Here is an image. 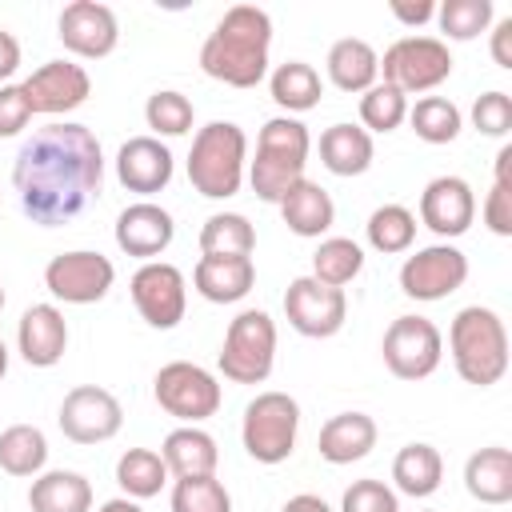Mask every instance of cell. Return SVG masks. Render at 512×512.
<instances>
[{"instance_id":"33","label":"cell","mask_w":512,"mask_h":512,"mask_svg":"<svg viewBox=\"0 0 512 512\" xmlns=\"http://www.w3.org/2000/svg\"><path fill=\"white\" fill-rule=\"evenodd\" d=\"M116 484L124 488V496H128V500L160 496V488L168 484L164 456H160V452H152V448H128V452L116 460Z\"/></svg>"},{"instance_id":"18","label":"cell","mask_w":512,"mask_h":512,"mask_svg":"<svg viewBox=\"0 0 512 512\" xmlns=\"http://www.w3.org/2000/svg\"><path fill=\"white\" fill-rule=\"evenodd\" d=\"M472 220H476V196H472L468 180L436 176L424 184V192H420V224L424 228L452 240V236H464L472 228Z\"/></svg>"},{"instance_id":"11","label":"cell","mask_w":512,"mask_h":512,"mask_svg":"<svg viewBox=\"0 0 512 512\" xmlns=\"http://www.w3.org/2000/svg\"><path fill=\"white\" fill-rule=\"evenodd\" d=\"M132 304L140 312V320L148 328H176L184 320V308H188V284H184V272L168 260H148L132 272Z\"/></svg>"},{"instance_id":"48","label":"cell","mask_w":512,"mask_h":512,"mask_svg":"<svg viewBox=\"0 0 512 512\" xmlns=\"http://www.w3.org/2000/svg\"><path fill=\"white\" fill-rule=\"evenodd\" d=\"M20 68V44L12 32L0 28V84H8V76Z\"/></svg>"},{"instance_id":"24","label":"cell","mask_w":512,"mask_h":512,"mask_svg":"<svg viewBox=\"0 0 512 512\" xmlns=\"http://www.w3.org/2000/svg\"><path fill=\"white\" fill-rule=\"evenodd\" d=\"M160 456H164L168 476H176V480H184V476H216V464H220L216 440L200 424L172 428L164 436V444H160Z\"/></svg>"},{"instance_id":"10","label":"cell","mask_w":512,"mask_h":512,"mask_svg":"<svg viewBox=\"0 0 512 512\" xmlns=\"http://www.w3.org/2000/svg\"><path fill=\"white\" fill-rule=\"evenodd\" d=\"M380 352H384V368L396 380H424L440 368L444 336L428 316H396L384 328Z\"/></svg>"},{"instance_id":"45","label":"cell","mask_w":512,"mask_h":512,"mask_svg":"<svg viewBox=\"0 0 512 512\" xmlns=\"http://www.w3.org/2000/svg\"><path fill=\"white\" fill-rule=\"evenodd\" d=\"M32 120V104L20 84H0V136H20Z\"/></svg>"},{"instance_id":"6","label":"cell","mask_w":512,"mask_h":512,"mask_svg":"<svg viewBox=\"0 0 512 512\" xmlns=\"http://www.w3.org/2000/svg\"><path fill=\"white\" fill-rule=\"evenodd\" d=\"M216 364L232 384H264L276 364V320L260 308H244L228 324Z\"/></svg>"},{"instance_id":"43","label":"cell","mask_w":512,"mask_h":512,"mask_svg":"<svg viewBox=\"0 0 512 512\" xmlns=\"http://www.w3.org/2000/svg\"><path fill=\"white\" fill-rule=\"evenodd\" d=\"M340 512H400V500L384 480H352L344 488Z\"/></svg>"},{"instance_id":"2","label":"cell","mask_w":512,"mask_h":512,"mask_svg":"<svg viewBox=\"0 0 512 512\" xmlns=\"http://www.w3.org/2000/svg\"><path fill=\"white\" fill-rule=\"evenodd\" d=\"M268 48L272 16L256 4H232L200 44V68L228 88H256L268 76Z\"/></svg>"},{"instance_id":"20","label":"cell","mask_w":512,"mask_h":512,"mask_svg":"<svg viewBox=\"0 0 512 512\" xmlns=\"http://www.w3.org/2000/svg\"><path fill=\"white\" fill-rule=\"evenodd\" d=\"M116 180L128 192H140V196L164 192L168 180H172V152H168V144H160L156 136L124 140L120 152H116Z\"/></svg>"},{"instance_id":"47","label":"cell","mask_w":512,"mask_h":512,"mask_svg":"<svg viewBox=\"0 0 512 512\" xmlns=\"http://www.w3.org/2000/svg\"><path fill=\"white\" fill-rule=\"evenodd\" d=\"M492 60L500 68H512V16H504L496 28H492Z\"/></svg>"},{"instance_id":"52","label":"cell","mask_w":512,"mask_h":512,"mask_svg":"<svg viewBox=\"0 0 512 512\" xmlns=\"http://www.w3.org/2000/svg\"><path fill=\"white\" fill-rule=\"evenodd\" d=\"M0 312H4V284H0Z\"/></svg>"},{"instance_id":"3","label":"cell","mask_w":512,"mask_h":512,"mask_svg":"<svg viewBox=\"0 0 512 512\" xmlns=\"http://www.w3.org/2000/svg\"><path fill=\"white\" fill-rule=\"evenodd\" d=\"M448 352L464 384L488 388L508 372V328L492 308L468 304L452 316Z\"/></svg>"},{"instance_id":"36","label":"cell","mask_w":512,"mask_h":512,"mask_svg":"<svg viewBox=\"0 0 512 512\" xmlns=\"http://www.w3.org/2000/svg\"><path fill=\"white\" fill-rule=\"evenodd\" d=\"M408 124L424 144H452L464 128V116L448 96H420L408 108Z\"/></svg>"},{"instance_id":"5","label":"cell","mask_w":512,"mask_h":512,"mask_svg":"<svg viewBox=\"0 0 512 512\" xmlns=\"http://www.w3.org/2000/svg\"><path fill=\"white\" fill-rule=\"evenodd\" d=\"M248 176V136L232 120H212L192 136L188 180L208 200H228Z\"/></svg>"},{"instance_id":"49","label":"cell","mask_w":512,"mask_h":512,"mask_svg":"<svg viewBox=\"0 0 512 512\" xmlns=\"http://www.w3.org/2000/svg\"><path fill=\"white\" fill-rule=\"evenodd\" d=\"M280 512H332V508H328V500H320L312 492H300V496H288Z\"/></svg>"},{"instance_id":"41","label":"cell","mask_w":512,"mask_h":512,"mask_svg":"<svg viewBox=\"0 0 512 512\" xmlns=\"http://www.w3.org/2000/svg\"><path fill=\"white\" fill-rule=\"evenodd\" d=\"M172 512H232V496L216 476H184L172 484Z\"/></svg>"},{"instance_id":"32","label":"cell","mask_w":512,"mask_h":512,"mask_svg":"<svg viewBox=\"0 0 512 512\" xmlns=\"http://www.w3.org/2000/svg\"><path fill=\"white\" fill-rule=\"evenodd\" d=\"M48 464V440L36 424H12L0 432V468L8 476H40Z\"/></svg>"},{"instance_id":"7","label":"cell","mask_w":512,"mask_h":512,"mask_svg":"<svg viewBox=\"0 0 512 512\" xmlns=\"http://www.w3.org/2000/svg\"><path fill=\"white\" fill-rule=\"evenodd\" d=\"M300 432V404L288 392H256L244 408L240 440L256 464H280L292 456Z\"/></svg>"},{"instance_id":"9","label":"cell","mask_w":512,"mask_h":512,"mask_svg":"<svg viewBox=\"0 0 512 512\" xmlns=\"http://www.w3.org/2000/svg\"><path fill=\"white\" fill-rule=\"evenodd\" d=\"M152 392H156V404L168 416H176L180 424H200V420L216 416L220 412V400H224L216 376L208 368L192 364V360L164 364L156 372V380H152Z\"/></svg>"},{"instance_id":"44","label":"cell","mask_w":512,"mask_h":512,"mask_svg":"<svg viewBox=\"0 0 512 512\" xmlns=\"http://www.w3.org/2000/svg\"><path fill=\"white\" fill-rule=\"evenodd\" d=\"M472 124H476L480 136H508V132H512V100H508V92L492 88V92L476 96V104H472Z\"/></svg>"},{"instance_id":"8","label":"cell","mask_w":512,"mask_h":512,"mask_svg":"<svg viewBox=\"0 0 512 512\" xmlns=\"http://www.w3.org/2000/svg\"><path fill=\"white\" fill-rule=\"evenodd\" d=\"M384 84L396 92H432L452 76V52L440 36H400L380 60Z\"/></svg>"},{"instance_id":"37","label":"cell","mask_w":512,"mask_h":512,"mask_svg":"<svg viewBox=\"0 0 512 512\" xmlns=\"http://www.w3.org/2000/svg\"><path fill=\"white\" fill-rule=\"evenodd\" d=\"M364 232H368V244H372L376 252L396 256V252H408V248H412V240H416V216H412L404 204H380V208L368 216Z\"/></svg>"},{"instance_id":"30","label":"cell","mask_w":512,"mask_h":512,"mask_svg":"<svg viewBox=\"0 0 512 512\" xmlns=\"http://www.w3.org/2000/svg\"><path fill=\"white\" fill-rule=\"evenodd\" d=\"M392 480H396V488L404 496L424 500V496H432L440 488L444 460H440V452L432 444H404L396 452V460H392Z\"/></svg>"},{"instance_id":"19","label":"cell","mask_w":512,"mask_h":512,"mask_svg":"<svg viewBox=\"0 0 512 512\" xmlns=\"http://www.w3.org/2000/svg\"><path fill=\"white\" fill-rule=\"evenodd\" d=\"M172 236H176L172 216L152 200H136L116 216V248L144 264L156 260L172 244Z\"/></svg>"},{"instance_id":"22","label":"cell","mask_w":512,"mask_h":512,"mask_svg":"<svg viewBox=\"0 0 512 512\" xmlns=\"http://www.w3.org/2000/svg\"><path fill=\"white\" fill-rule=\"evenodd\" d=\"M192 284L212 304H236L256 284L252 256H200L192 268Z\"/></svg>"},{"instance_id":"23","label":"cell","mask_w":512,"mask_h":512,"mask_svg":"<svg viewBox=\"0 0 512 512\" xmlns=\"http://www.w3.org/2000/svg\"><path fill=\"white\" fill-rule=\"evenodd\" d=\"M316 448H320V456L328 464L364 460L376 448V420L368 412H336V416L324 420Z\"/></svg>"},{"instance_id":"21","label":"cell","mask_w":512,"mask_h":512,"mask_svg":"<svg viewBox=\"0 0 512 512\" xmlns=\"http://www.w3.org/2000/svg\"><path fill=\"white\" fill-rule=\"evenodd\" d=\"M16 348L32 368H52L68 352V320L56 304H32L24 308L16 324Z\"/></svg>"},{"instance_id":"29","label":"cell","mask_w":512,"mask_h":512,"mask_svg":"<svg viewBox=\"0 0 512 512\" xmlns=\"http://www.w3.org/2000/svg\"><path fill=\"white\" fill-rule=\"evenodd\" d=\"M28 508L32 512H92V484L68 468L40 472L28 488Z\"/></svg>"},{"instance_id":"4","label":"cell","mask_w":512,"mask_h":512,"mask_svg":"<svg viewBox=\"0 0 512 512\" xmlns=\"http://www.w3.org/2000/svg\"><path fill=\"white\" fill-rule=\"evenodd\" d=\"M312 136L296 116H272L256 136V160L248 164L252 192L264 204H280L292 184L304 180Z\"/></svg>"},{"instance_id":"46","label":"cell","mask_w":512,"mask_h":512,"mask_svg":"<svg viewBox=\"0 0 512 512\" xmlns=\"http://www.w3.org/2000/svg\"><path fill=\"white\" fill-rule=\"evenodd\" d=\"M392 8V16L400 20V24H408V28H420V24H428V20H436V4L432 0H392L388 4Z\"/></svg>"},{"instance_id":"51","label":"cell","mask_w":512,"mask_h":512,"mask_svg":"<svg viewBox=\"0 0 512 512\" xmlns=\"http://www.w3.org/2000/svg\"><path fill=\"white\" fill-rule=\"evenodd\" d=\"M4 372H8V348H4V340H0V380H4Z\"/></svg>"},{"instance_id":"13","label":"cell","mask_w":512,"mask_h":512,"mask_svg":"<svg viewBox=\"0 0 512 512\" xmlns=\"http://www.w3.org/2000/svg\"><path fill=\"white\" fill-rule=\"evenodd\" d=\"M284 316L300 336L328 340L348 320V296L344 288H328L316 276H296L284 292Z\"/></svg>"},{"instance_id":"16","label":"cell","mask_w":512,"mask_h":512,"mask_svg":"<svg viewBox=\"0 0 512 512\" xmlns=\"http://www.w3.org/2000/svg\"><path fill=\"white\" fill-rule=\"evenodd\" d=\"M56 36L60 44L80 56V60H100L120 44V24L116 12L100 0H72L64 4L60 20H56Z\"/></svg>"},{"instance_id":"15","label":"cell","mask_w":512,"mask_h":512,"mask_svg":"<svg viewBox=\"0 0 512 512\" xmlns=\"http://www.w3.org/2000/svg\"><path fill=\"white\" fill-rule=\"evenodd\" d=\"M60 432L72 444H104L120 432L124 408L120 400L100 384H76L60 404Z\"/></svg>"},{"instance_id":"31","label":"cell","mask_w":512,"mask_h":512,"mask_svg":"<svg viewBox=\"0 0 512 512\" xmlns=\"http://www.w3.org/2000/svg\"><path fill=\"white\" fill-rule=\"evenodd\" d=\"M268 92H272V100H276L280 108H288V112H308V108L320 104L324 80H320V72H316L312 64H304V60H284V64H276V72L268 76Z\"/></svg>"},{"instance_id":"17","label":"cell","mask_w":512,"mask_h":512,"mask_svg":"<svg viewBox=\"0 0 512 512\" xmlns=\"http://www.w3.org/2000/svg\"><path fill=\"white\" fill-rule=\"evenodd\" d=\"M20 88L32 104V116H64L92 96V76L72 60H48Z\"/></svg>"},{"instance_id":"14","label":"cell","mask_w":512,"mask_h":512,"mask_svg":"<svg viewBox=\"0 0 512 512\" xmlns=\"http://www.w3.org/2000/svg\"><path fill=\"white\" fill-rule=\"evenodd\" d=\"M112 280H116L112 260L100 252H88V248L60 252L44 268V288L64 304H96L108 296Z\"/></svg>"},{"instance_id":"27","label":"cell","mask_w":512,"mask_h":512,"mask_svg":"<svg viewBox=\"0 0 512 512\" xmlns=\"http://www.w3.org/2000/svg\"><path fill=\"white\" fill-rule=\"evenodd\" d=\"M328 80L340 88V92H368L380 76V56L368 40L360 36H344L328 48Z\"/></svg>"},{"instance_id":"50","label":"cell","mask_w":512,"mask_h":512,"mask_svg":"<svg viewBox=\"0 0 512 512\" xmlns=\"http://www.w3.org/2000/svg\"><path fill=\"white\" fill-rule=\"evenodd\" d=\"M100 512H144V508L136 500H128V496H116V500H104Z\"/></svg>"},{"instance_id":"25","label":"cell","mask_w":512,"mask_h":512,"mask_svg":"<svg viewBox=\"0 0 512 512\" xmlns=\"http://www.w3.org/2000/svg\"><path fill=\"white\" fill-rule=\"evenodd\" d=\"M276 208H280L284 224H288L296 236H304V240L324 236V232L332 228V220H336V204H332V196H328L316 180H308V176H304L300 184H292Z\"/></svg>"},{"instance_id":"12","label":"cell","mask_w":512,"mask_h":512,"mask_svg":"<svg viewBox=\"0 0 512 512\" xmlns=\"http://www.w3.org/2000/svg\"><path fill=\"white\" fill-rule=\"evenodd\" d=\"M468 280V256L456 244H428L416 248L404 264H400V292L408 300H444L456 288H464Z\"/></svg>"},{"instance_id":"40","label":"cell","mask_w":512,"mask_h":512,"mask_svg":"<svg viewBox=\"0 0 512 512\" xmlns=\"http://www.w3.org/2000/svg\"><path fill=\"white\" fill-rule=\"evenodd\" d=\"M144 120H148V128L156 132V140H160V136H184V132L192 128V120H196V108H192V100H188L184 92L160 88V92L148 96Z\"/></svg>"},{"instance_id":"42","label":"cell","mask_w":512,"mask_h":512,"mask_svg":"<svg viewBox=\"0 0 512 512\" xmlns=\"http://www.w3.org/2000/svg\"><path fill=\"white\" fill-rule=\"evenodd\" d=\"M484 224L496 236H512V144L496 152V180L484 200Z\"/></svg>"},{"instance_id":"39","label":"cell","mask_w":512,"mask_h":512,"mask_svg":"<svg viewBox=\"0 0 512 512\" xmlns=\"http://www.w3.org/2000/svg\"><path fill=\"white\" fill-rule=\"evenodd\" d=\"M492 0H444L436 4V24L448 40H476L480 32L492 28Z\"/></svg>"},{"instance_id":"28","label":"cell","mask_w":512,"mask_h":512,"mask_svg":"<svg viewBox=\"0 0 512 512\" xmlns=\"http://www.w3.org/2000/svg\"><path fill=\"white\" fill-rule=\"evenodd\" d=\"M372 136L360 124H332L320 132V164L332 176H360L372 168Z\"/></svg>"},{"instance_id":"38","label":"cell","mask_w":512,"mask_h":512,"mask_svg":"<svg viewBox=\"0 0 512 512\" xmlns=\"http://www.w3.org/2000/svg\"><path fill=\"white\" fill-rule=\"evenodd\" d=\"M408 120V96L396 92L392 84L376 80L368 92H360V128L372 132H392Z\"/></svg>"},{"instance_id":"26","label":"cell","mask_w":512,"mask_h":512,"mask_svg":"<svg viewBox=\"0 0 512 512\" xmlns=\"http://www.w3.org/2000/svg\"><path fill=\"white\" fill-rule=\"evenodd\" d=\"M464 488L480 504H508L512 500V452L500 444L472 452L464 464Z\"/></svg>"},{"instance_id":"1","label":"cell","mask_w":512,"mask_h":512,"mask_svg":"<svg viewBox=\"0 0 512 512\" xmlns=\"http://www.w3.org/2000/svg\"><path fill=\"white\" fill-rule=\"evenodd\" d=\"M12 188L20 196V212L40 224L56 228L76 220L104 188V152L92 128L56 120L36 128L12 164Z\"/></svg>"},{"instance_id":"34","label":"cell","mask_w":512,"mask_h":512,"mask_svg":"<svg viewBox=\"0 0 512 512\" xmlns=\"http://www.w3.org/2000/svg\"><path fill=\"white\" fill-rule=\"evenodd\" d=\"M256 228L240 212H212L200 228V252L204 256H252Z\"/></svg>"},{"instance_id":"35","label":"cell","mask_w":512,"mask_h":512,"mask_svg":"<svg viewBox=\"0 0 512 512\" xmlns=\"http://www.w3.org/2000/svg\"><path fill=\"white\" fill-rule=\"evenodd\" d=\"M364 268V248L348 236H328L320 240V248L312 252V276L328 288H344L360 276Z\"/></svg>"}]
</instances>
